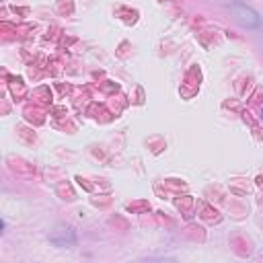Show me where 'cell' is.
Segmentation results:
<instances>
[{
  "instance_id": "cell-1",
  "label": "cell",
  "mask_w": 263,
  "mask_h": 263,
  "mask_svg": "<svg viewBox=\"0 0 263 263\" xmlns=\"http://www.w3.org/2000/svg\"><path fill=\"white\" fill-rule=\"evenodd\" d=\"M230 10H232V14H234V21H236L240 27H245V29H259L261 16H259V12H257L255 8L247 6V4L240 2V0H232V2H230Z\"/></svg>"
},
{
  "instance_id": "cell-2",
  "label": "cell",
  "mask_w": 263,
  "mask_h": 263,
  "mask_svg": "<svg viewBox=\"0 0 263 263\" xmlns=\"http://www.w3.org/2000/svg\"><path fill=\"white\" fill-rule=\"evenodd\" d=\"M49 242H53V245L60 247V249H70V247L76 245V232H74L70 226L60 224V226H55V228L49 232Z\"/></svg>"
}]
</instances>
